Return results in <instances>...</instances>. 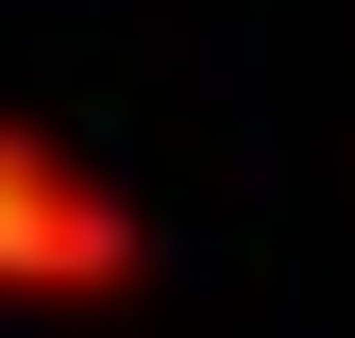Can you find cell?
<instances>
[{"label":"cell","instance_id":"1","mask_svg":"<svg viewBox=\"0 0 355 338\" xmlns=\"http://www.w3.org/2000/svg\"><path fill=\"white\" fill-rule=\"evenodd\" d=\"M153 271V237H136V203L102 186L85 152H51V136H17L0 118V287H136Z\"/></svg>","mask_w":355,"mask_h":338}]
</instances>
